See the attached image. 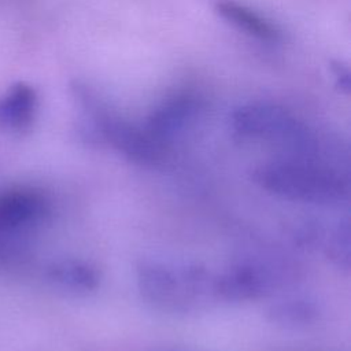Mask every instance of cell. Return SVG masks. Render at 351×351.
I'll list each match as a JSON object with an SVG mask.
<instances>
[{"instance_id":"cell-1","label":"cell","mask_w":351,"mask_h":351,"mask_svg":"<svg viewBox=\"0 0 351 351\" xmlns=\"http://www.w3.org/2000/svg\"><path fill=\"white\" fill-rule=\"evenodd\" d=\"M252 178L263 191L296 203L337 206L350 196L348 176L343 170L310 159L270 160L258 166Z\"/></svg>"},{"instance_id":"cell-11","label":"cell","mask_w":351,"mask_h":351,"mask_svg":"<svg viewBox=\"0 0 351 351\" xmlns=\"http://www.w3.org/2000/svg\"><path fill=\"white\" fill-rule=\"evenodd\" d=\"M47 277L58 287L73 292H89L99 285L97 270L89 263L74 259L53 262L47 269Z\"/></svg>"},{"instance_id":"cell-6","label":"cell","mask_w":351,"mask_h":351,"mask_svg":"<svg viewBox=\"0 0 351 351\" xmlns=\"http://www.w3.org/2000/svg\"><path fill=\"white\" fill-rule=\"evenodd\" d=\"M49 214V202L38 189L14 186L0 191V232L23 236Z\"/></svg>"},{"instance_id":"cell-9","label":"cell","mask_w":351,"mask_h":351,"mask_svg":"<svg viewBox=\"0 0 351 351\" xmlns=\"http://www.w3.org/2000/svg\"><path fill=\"white\" fill-rule=\"evenodd\" d=\"M215 11L234 27L261 41L276 43L281 37L278 27L271 21L234 0L217 1Z\"/></svg>"},{"instance_id":"cell-4","label":"cell","mask_w":351,"mask_h":351,"mask_svg":"<svg viewBox=\"0 0 351 351\" xmlns=\"http://www.w3.org/2000/svg\"><path fill=\"white\" fill-rule=\"evenodd\" d=\"M73 90L92 119L97 133L118 152L140 165H154L162 159L165 147L145 129L112 114L86 86L77 84Z\"/></svg>"},{"instance_id":"cell-8","label":"cell","mask_w":351,"mask_h":351,"mask_svg":"<svg viewBox=\"0 0 351 351\" xmlns=\"http://www.w3.org/2000/svg\"><path fill=\"white\" fill-rule=\"evenodd\" d=\"M350 222L340 219L328 226L319 222L306 223L302 230V240L310 245L319 247L326 258L339 269H350L351 241H350Z\"/></svg>"},{"instance_id":"cell-5","label":"cell","mask_w":351,"mask_h":351,"mask_svg":"<svg viewBox=\"0 0 351 351\" xmlns=\"http://www.w3.org/2000/svg\"><path fill=\"white\" fill-rule=\"evenodd\" d=\"M274 267L256 258H243L215 273V296L222 302H247L267 295L277 284Z\"/></svg>"},{"instance_id":"cell-10","label":"cell","mask_w":351,"mask_h":351,"mask_svg":"<svg viewBox=\"0 0 351 351\" xmlns=\"http://www.w3.org/2000/svg\"><path fill=\"white\" fill-rule=\"evenodd\" d=\"M37 96L33 88L19 84L0 100V123L12 130L26 129L36 114Z\"/></svg>"},{"instance_id":"cell-2","label":"cell","mask_w":351,"mask_h":351,"mask_svg":"<svg viewBox=\"0 0 351 351\" xmlns=\"http://www.w3.org/2000/svg\"><path fill=\"white\" fill-rule=\"evenodd\" d=\"M141 298L169 313H189L215 302V273L197 263L145 259L136 269Z\"/></svg>"},{"instance_id":"cell-3","label":"cell","mask_w":351,"mask_h":351,"mask_svg":"<svg viewBox=\"0 0 351 351\" xmlns=\"http://www.w3.org/2000/svg\"><path fill=\"white\" fill-rule=\"evenodd\" d=\"M233 130L243 138L265 140L281 145L288 156L319 159V144L308 128L287 108L273 103H248L230 117Z\"/></svg>"},{"instance_id":"cell-12","label":"cell","mask_w":351,"mask_h":351,"mask_svg":"<svg viewBox=\"0 0 351 351\" xmlns=\"http://www.w3.org/2000/svg\"><path fill=\"white\" fill-rule=\"evenodd\" d=\"M318 314L317 304L303 298H288L269 308L270 321L285 328L307 326L317 321Z\"/></svg>"},{"instance_id":"cell-13","label":"cell","mask_w":351,"mask_h":351,"mask_svg":"<svg viewBox=\"0 0 351 351\" xmlns=\"http://www.w3.org/2000/svg\"><path fill=\"white\" fill-rule=\"evenodd\" d=\"M330 70H332V74L335 75L336 85L339 86V89L348 93L350 92V70H348V67L346 64H343L341 62L333 60L330 63Z\"/></svg>"},{"instance_id":"cell-7","label":"cell","mask_w":351,"mask_h":351,"mask_svg":"<svg viewBox=\"0 0 351 351\" xmlns=\"http://www.w3.org/2000/svg\"><path fill=\"white\" fill-rule=\"evenodd\" d=\"M199 110L200 103L195 95L188 92L176 93L149 112L144 129L166 147L193 122Z\"/></svg>"}]
</instances>
